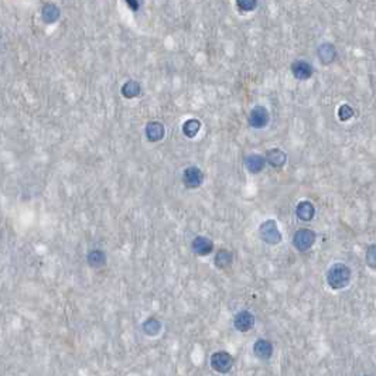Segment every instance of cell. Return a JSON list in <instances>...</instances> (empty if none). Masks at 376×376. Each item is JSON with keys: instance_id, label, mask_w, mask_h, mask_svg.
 Here are the masks:
<instances>
[{"instance_id": "603a6c76", "label": "cell", "mask_w": 376, "mask_h": 376, "mask_svg": "<svg viewBox=\"0 0 376 376\" xmlns=\"http://www.w3.org/2000/svg\"><path fill=\"white\" fill-rule=\"evenodd\" d=\"M236 6L241 9V10H243V12H252V10L256 9L258 2L256 0H238Z\"/></svg>"}, {"instance_id": "7c38bea8", "label": "cell", "mask_w": 376, "mask_h": 376, "mask_svg": "<svg viewBox=\"0 0 376 376\" xmlns=\"http://www.w3.org/2000/svg\"><path fill=\"white\" fill-rule=\"evenodd\" d=\"M146 137L153 143L160 141L164 137V126L160 122H149L146 126Z\"/></svg>"}, {"instance_id": "d4e9b609", "label": "cell", "mask_w": 376, "mask_h": 376, "mask_svg": "<svg viewBox=\"0 0 376 376\" xmlns=\"http://www.w3.org/2000/svg\"><path fill=\"white\" fill-rule=\"evenodd\" d=\"M126 5L132 9L133 12H137L139 8H140V2H133V0H127V2H126Z\"/></svg>"}, {"instance_id": "44dd1931", "label": "cell", "mask_w": 376, "mask_h": 376, "mask_svg": "<svg viewBox=\"0 0 376 376\" xmlns=\"http://www.w3.org/2000/svg\"><path fill=\"white\" fill-rule=\"evenodd\" d=\"M200 129H201V122L198 119H188L187 122L182 125V132L187 137H196Z\"/></svg>"}, {"instance_id": "5bb4252c", "label": "cell", "mask_w": 376, "mask_h": 376, "mask_svg": "<svg viewBox=\"0 0 376 376\" xmlns=\"http://www.w3.org/2000/svg\"><path fill=\"white\" fill-rule=\"evenodd\" d=\"M296 214H297V217L300 220L304 221V222H308V221H311L314 218L315 208H314V205L310 201H301L297 205V208H296Z\"/></svg>"}, {"instance_id": "8fae6325", "label": "cell", "mask_w": 376, "mask_h": 376, "mask_svg": "<svg viewBox=\"0 0 376 376\" xmlns=\"http://www.w3.org/2000/svg\"><path fill=\"white\" fill-rule=\"evenodd\" d=\"M265 164H266V158L260 156V154H256V153L249 154L245 158V167L253 174H258V172L262 171L265 168Z\"/></svg>"}, {"instance_id": "7a4b0ae2", "label": "cell", "mask_w": 376, "mask_h": 376, "mask_svg": "<svg viewBox=\"0 0 376 376\" xmlns=\"http://www.w3.org/2000/svg\"><path fill=\"white\" fill-rule=\"evenodd\" d=\"M234 356L227 351H218L211 355V366L218 373H229L234 368Z\"/></svg>"}, {"instance_id": "e0dca14e", "label": "cell", "mask_w": 376, "mask_h": 376, "mask_svg": "<svg viewBox=\"0 0 376 376\" xmlns=\"http://www.w3.org/2000/svg\"><path fill=\"white\" fill-rule=\"evenodd\" d=\"M60 9L58 6H55L53 3H47V5H44V8H43V13H41V16H43V20L46 22L47 24L55 23L58 19H60Z\"/></svg>"}, {"instance_id": "52a82bcc", "label": "cell", "mask_w": 376, "mask_h": 376, "mask_svg": "<svg viewBox=\"0 0 376 376\" xmlns=\"http://www.w3.org/2000/svg\"><path fill=\"white\" fill-rule=\"evenodd\" d=\"M291 72L300 81H307V79H310L313 77L314 70L313 65L310 63L303 61V60H298V61H294V63L291 64Z\"/></svg>"}, {"instance_id": "277c9868", "label": "cell", "mask_w": 376, "mask_h": 376, "mask_svg": "<svg viewBox=\"0 0 376 376\" xmlns=\"http://www.w3.org/2000/svg\"><path fill=\"white\" fill-rule=\"evenodd\" d=\"M314 242H315V234L311 229H307V228L298 229L293 236V245L300 252L308 251L314 245Z\"/></svg>"}, {"instance_id": "cb8c5ba5", "label": "cell", "mask_w": 376, "mask_h": 376, "mask_svg": "<svg viewBox=\"0 0 376 376\" xmlns=\"http://www.w3.org/2000/svg\"><path fill=\"white\" fill-rule=\"evenodd\" d=\"M366 263L369 267L376 269V245H370L366 251Z\"/></svg>"}, {"instance_id": "6da1fadb", "label": "cell", "mask_w": 376, "mask_h": 376, "mask_svg": "<svg viewBox=\"0 0 376 376\" xmlns=\"http://www.w3.org/2000/svg\"><path fill=\"white\" fill-rule=\"evenodd\" d=\"M327 282L329 287L334 290H339L346 287L351 282V269L344 263H335L328 269Z\"/></svg>"}, {"instance_id": "9a60e30c", "label": "cell", "mask_w": 376, "mask_h": 376, "mask_svg": "<svg viewBox=\"0 0 376 376\" xmlns=\"http://www.w3.org/2000/svg\"><path fill=\"white\" fill-rule=\"evenodd\" d=\"M337 57V50L332 44L329 43H322L321 46L318 47V58L321 60L322 64H329L332 63Z\"/></svg>"}, {"instance_id": "d6986e66", "label": "cell", "mask_w": 376, "mask_h": 376, "mask_svg": "<svg viewBox=\"0 0 376 376\" xmlns=\"http://www.w3.org/2000/svg\"><path fill=\"white\" fill-rule=\"evenodd\" d=\"M232 259H234L232 252L227 251V249H221L215 256V266L220 267V269H227V267L232 265Z\"/></svg>"}, {"instance_id": "30bf717a", "label": "cell", "mask_w": 376, "mask_h": 376, "mask_svg": "<svg viewBox=\"0 0 376 376\" xmlns=\"http://www.w3.org/2000/svg\"><path fill=\"white\" fill-rule=\"evenodd\" d=\"M191 246H193L194 253H197L198 256H207L214 251V243L207 236H197L196 239L193 241Z\"/></svg>"}, {"instance_id": "8992f818", "label": "cell", "mask_w": 376, "mask_h": 376, "mask_svg": "<svg viewBox=\"0 0 376 376\" xmlns=\"http://www.w3.org/2000/svg\"><path fill=\"white\" fill-rule=\"evenodd\" d=\"M269 119H270V116H269V112H267L266 108L255 106L251 110V115H249V125L252 127H255V129H263L269 123Z\"/></svg>"}, {"instance_id": "5b68a950", "label": "cell", "mask_w": 376, "mask_h": 376, "mask_svg": "<svg viewBox=\"0 0 376 376\" xmlns=\"http://www.w3.org/2000/svg\"><path fill=\"white\" fill-rule=\"evenodd\" d=\"M203 181H204V174L196 165H191L184 170L182 182L187 188H198L203 184Z\"/></svg>"}, {"instance_id": "2e32d148", "label": "cell", "mask_w": 376, "mask_h": 376, "mask_svg": "<svg viewBox=\"0 0 376 376\" xmlns=\"http://www.w3.org/2000/svg\"><path fill=\"white\" fill-rule=\"evenodd\" d=\"M163 328V325H161V321L160 320H157L154 317H150L147 318L146 321L141 324V329H143V332L146 334V335H149V337H156L160 334V331Z\"/></svg>"}, {"instance_id": "ac0fdd59", "label": "cell", "mask_w": 376, "mask_h": 376, "mask_svg": "<svg viewBox=\"0 0 376 376\" xmlns=\"http://www.w3.org/2000/svg\"><path fill=\"white\" fill-rule=\"evenodd\" d=\"M88 265L94 269H99V267H103L106 265V255L105 252L99 251V249H95V251H91L88 253Z\"/></svg>"}, {"instance_id": "7402d4cb", "label": "cell", "mask_w": 376, "mask_h": 376, "mask_svg": "<svg viewBox=\"0 0 376 376\" xmlns=\"http://www.w3.org/2000/svg\"><path fill=\"white\" fill-rule=\"evenodd\" d=\"M353 116V109L349 106V105H341L339 109H338V118L342 122H346Z\"/></svg>"}, {"instance_id": "ba28073f", "label": "cell", "mask_w": 376, "mask_h": 376, "mask_svg": "<svg viewBox=\"0 0 376 376\" xmlns=\"http://www.w3.org/2000/svg\"><path fill=\"white\" fill-rule=\"evenodd\" d=\"M255 325V317L249 311H239L234 318V327L241 332H248Z\"/></svg>"}, {"instance_id": "ffe728a7", "label": "cell", "mask_w": 376, "mask_h": 376, "mask_svg": "<svg viewBox=\"0 0 376 376\" xmlns=\"http://www.w3.org/2000/svg\"><path fill=\"white\" fill-rule=\"evenodd\" d=\"M141 86L139 82L136 81H127L125 85L122 86V95L127 98V99H132V98H136L140 95Z\"/></svg>"}, {"instance_id": "9c48e42d", "label": "cell", "mask_w": 376, "mask_h": 376, "mask_svg": "<svg viewBox=\"0 0 376 376\" xmlns=\"http://www.w3.org/2000/svg\"><path fill=\"white\" fill-rule=\"evenodd\" d=\"M253 353L260 360H267L273 355V345L269 339H258L253 345Z\"/></svg>"}, {"instance_id": "4fadbf2b", "label": "cell", "mask_w": 376, "mask_h": 376, "mask_svg": "<svg viewBox=\"0 0 376 376\" xmlns=\"http://www.w3.org/2000/svg\"><path fill=\"white\" fill-rule=\"evenodd\" d=\"M266 160L267 163L272 165V167H274V168H282L283 165L286 164L287 156L280 149H272L266 153Z\"/></svg>"}, {"instance_id": "3957f363", "label": "cell", "mask_w": 376, "mask_h": 376, "mask_svg": "<svg viewBox=\"0 0 376 376\" xmlns=\"http://www.w3.org/2000/svg\"><path fill=\"white\" fill-rule=\"evenodd\" d=\"M259 234H260V238L269 245H277L282 241L280 229L277 227L276 221L273 220L265 221L259 228Z\"/></svg>"}]
</instances>
